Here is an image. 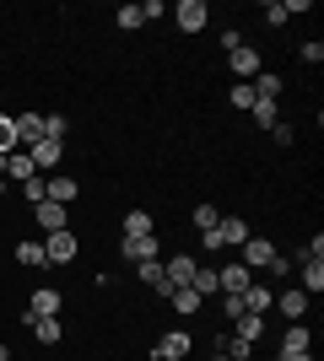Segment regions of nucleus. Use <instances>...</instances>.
<instances>
[{
	"mask_svg": "<svg viewBox=\"0 0 324 361\" xmlns=\"http://www.w3.org/2000/svg\"><path fill=\"white\" fill-rule=\"evenodd\" d=\"M32 221H38V232H65V226H71V211L54 205V200H44V205H32Z\"/></svg>",
	"mask_w": 324,
	"mask_h": 361,
	"instance_id": "9",
	"label": "nucleus"
},
{
	"mask_svg": "<svg viewBox=\"0 0 324 361\" xmlns=\"http://www.w3.org/2000/svg\"><path fill=\"white\" fill-rule=\"evenodd\" d=\"M270 302H276V291L270 286H260V281H248V291H244V313H270Z\"/></svg>",
	"mask_w": 324,
	"mask_h": 361,
	"instance_id": "17",
	"label": "nucleus"
},
{
	"mask_svg": "<svg viewBox=\"0 0 324 361\" xmlns=\"http://www.w3.org/2000/svg\"><path fill=\"white\" fill-rule=\"evenodd\" d=\"M248 92H254V103H276V97H281V75L276 71H260L254 81H248Z\"/></svg>",
	"mask_w": 324,
	"mask_h": 361,
	"instance_id": "15",
	"label": "nucleus"
},
{
	"mask_svg": "<svg viewBox=\"0 0 324 361\" xmlns=\"http://www.w3.org/2000/svg\"><path fill=\"white\" fill-rule=\"evenodd\" d=\"M195 270H200V259H195V254H168V259H162V275H168L173 291L189 286V281H195Z\"/></svg>",
	"mask_w": 324,
	"mask_h": 361,
	"instance_id": "4",
	"label": "nucleus"
},
{
	"mask_svg": "<svg viewBox=\"0 0 324 361\" xmlns=\"http://www.w3.org/2000/svg\"><path fill=\"white\" fill-rule=\"evenodd\" d=\"M248 114H254V124H260V130H276V124H281V103H254Z\"/></svg>",
	"mask_w": 324,
	"mask_h": 361,
	"instance_id": "27",
	"label": "nucleus"
},
{
	"mask_svg": "<svg viewBox=\"0 0 324 361\" xmlns=\"http://www.w3.org/2000/svg\"><path fill=\"white\" fill-rule=\"evenodd\" d=\"M222 318H227V324L244 318V291H222Z\"/></svg>",
	"mask_w": 324,
	"mask_h": 361,
	"instance_id": "30",
	"label": "nucleus"
},
{
	"mask_svg": "<svg viewBox=\"0 0 324 361\" xmlns=\"http://www.w3.org/2000/svg\"><path fill=\"white\" fill-rule=\"evenodd\" d=\"M227 71L238 75V81H254V75L265 71V60H260V49H254V44H244V49H232V54H227Z\"/></svg>",
	"mask_w": 324,
	"mask_h": 361,
	"instance_id": "5",
	"label": "nucleus"
},
{
	"mask_svg": "<svg viewBox=\"0 0 324 361\" xmlns=\"http://www.w3.org/2000/svg\"><path fill=\"white\" fill-rule=\"evenodd\" d=\"M124 238H157L152 211H130V216H124Z\"/></svg>",
	"mask_w": 324,
	"mask_h": 361,
	"instance_id": "21",
	"label": "nucleus"
},
{
	"mask_svg": "<svg viewBox=\"0 0 324 361\" xmlns=\"http://www.w3.org/2000/svg\"><path fill=\"white\" fill-rule=\"evenodd\" d=\"M297 60H303V65H324V44H319V38H308V44L297 49Z\"/></svg>",
	"mask_w": 324,
	"mask_h": 361,
	"instance_id": "35",
	"label": "nucleus"
},
{
	"mask_svg": "<svg viewBox=\"0 0 324 361\" xmlns=\"http://www.w3.org/2000/svg\"><path fill=\"white\" fill-rule=\"evenodd\" d=\"M189 291H200V302H205V297H222V275L200 264V270H195V281H189Z\"/></svg>",
	"mask_w": 324,
	"mask_h": 361,
	"instance_id": "24",
	"label": "nucleus"
},
{
	"mask_svg": "<svg viewBox=\"0 0 324 361\" xmlns=\"http://www.w3.org/2000/svg\"><path fill=\"white\" fill-rule=\"evenodd\" d=\"M32 334H38V345H60L65 324H60V318H32Z\"/></svg>",
	"mask_w": 324,
	"mask_h": 361,
	"instance_id": "23",
	"label": "nucleus"
},
{
	"mask_svg": "<svg viewBox=\"0 0 324 361\" xmlns=\"http://www.w3.org/2000/svg\"><path fill=\"white\" fill-rule=\"evenodd\" d=\"M216 350H222L227 361H248V356H254V345H248V340H238V334H216Z\"/></svg>",
	"mask_w": 324,
	"mask_h": 361,
	"instance_id": "22",
	"label": "nucleus"
},
{
	"mask_svg": "<svg viewBox=\"0 0 324 361\" xmlns=\"http://www.w3.org/2000/svg\"><path fill=\"white\" fill-rule=\"evenodd\" d=\"M168 11V6H162V0H140V22H157V16Z\"/></svg>",
	"mask_w": 324,
	"mask_h": 361,
	"instance_id": "38",
	"label": "nucleus"
},
{
	"mask_svg": "<svg viewBox=\"0 0 324 361\" xmlns=\"http://www.w3.org/2000/svg\"><path fill=\"white\" fill-rule=\"evenodd\" d=\"M232 334L254 345V340H265V318H260V313H244V318H238V324H232Z\"/></svg>",
	"mask_w": 324,
	"mask_h": 361,
	"instance_id": "25",
	"label": "nucleus"
},
{
	"mask_svg": "<svg viewBox=\"0 0 324 361\" xmlns=\"http://www.w3.org/2000/svg\"><path fill=\"white\" fill-rule=\"evenodd\" d=\"M232 49H244V32H238V27L222 32V54H232Z\"/></svg>",
	"mask_w": 324,
	"mask_h": 361,
	"instance_id": "39",
	"label": "nucleus"
},
{
	"mask_svg": "<svg viewBox=\"0 0 324 361\" xmlns=\"http://www.w3.org/2000/svg\"><path fill=\"white\" fill-rule=\"evenodd\" d=\"M248 238H254V232H248L244 216H222L211 232H200V248H205V254H216V248H244Z\"/></svg>",
	"mask_w": 324,
	"mask_h": 361,
	"instance_id": "1",
	"label": "nucleus"
},
{
	"mask_svg": "<svg viewBox=\"0 0 324 361\" xmlns=\"http://www.w3.org/2000/svg\"><path fill=\"white\" fill-rule=\"evenodd\" d=\"M0 361H11V345H0Z\"/></svg>",
	"mask_w": 324,
	"mask_h": 361,
	"instance_id": "42",
	"label": "nucleus"
},
{
	"mask_svg": "<svg viewBox=\"0 0 324 361\" xmlns=\"http://www.w3.org/2000/svg\"><path fill=\"white\" fill-rule=\"evenodd\" d=\"M276 307H281V318H292V324H303V318H308V291H297V286L276 291Z\"/></svg>",
	"mask_w": 324,
	"mask_h": 361,
	"instance_id": "12",
	"label": "nucleus"
},
{
	"mask_svg": "<svg viewBox=\"0 0 324 361\" xmlns=\"http://www.w3.org/2000/svg\"><path fill=\"white\" fill-rule=\"evenodd\" d=\"M173 22H179V32H205L211 6H205V0H179V6H173Z\"/></svg>",
	"mask_w": 324,
	"mask_h": 361,
	"instance_id": "3",
	"label": "nucleus"
},
{
	"mask_svg": "<svg viewBox=\"0 0 324 361\" xmlns=\"http://www.w3.org/2000/svg\"><path fill=\"white\" fill-rule=\"evenodd\" d=\"M76 254H81V238L71 232V226L44 238V259H49V264H76Z\"/></svg>",
	"mask_w": 324,
	"mask_h": 361,
	"instance_id": "2",
	"label": "nucleus"
},
{
	"mask_svg": "<svg viewBox=\"0 0 324 361\" xmlns=\"http://www.w3.org/2000/svg\"><path fill=\"white\" fill-rule=\"evenodd\" d=\"M16 264H22V270H44L49 259H44V243L38 238H22L16 243Z\"/></svg>",
	"mask_w": 324,
	"mask_h": 361,
	"instance_id": "19",
	"label": "nucleus"
},
{
	"mask_svg": "<svg viewBox=\"0 0 324 361\" xmlns=\"http://www.w3.org/2000/svg\"><path fill=\"white\" fill-rule=\"evenodd\" d=\"M119 254L140 264V259H162V248H157V238H119Z\"/></svg>",
	"mask_w": 324,
	"mask_h": 361,
	"instance_id": "13",
	"label": "nucleus"
},
{
	"mask_svg": "<svg viewBox=\"0 0 324 361\" xmlns=\"http://www.w3.org/2000/svg\"><path fill=\"white\" fill-rule=\"evenodd\" d=\"M22 195H28V205H44V178H28V183H22Z\"/></svg>",
	"mask_w": 324,
	"mask_h": 361,
	"instance_id": "37",
	"label": "nucleus"
},
{
	"mask_svg": "<svg viewBox=\"0 0 324 361\" xmlns=\"http://www.w3.org/2000/svg\"><path fill=\"white\" fill-rule=\"evenodd\" d=\"M44 195L54 200V205H71V200L81 195V183L71 178V173H49V178H44Z\"/></svg>",
	"mask_w": 324,
	"mask_h": 361,
	"instance_id": "11",
	"label": "nucleus"
},
{
	"mask_svg": "<svg viewBox=\"0 0 324 361\" xmlns=\"http://www.w3.org/2000/svg\"><path fill=\"white\" fill-rule=\"evenodd\" d=\"M60 307H65V297L54 286H38L28 297V318H60Z\"/></svg>",
	"mask_w": 324,
	"mask_h": 361,
	"instance_id": "7",
	"label": "nucleus"
},
{
	"mask_svg": "<svg viewBox=\"0 0 324 361\" xmlns=\"http://www.w3.org/2000/svg\"><path fill=\"white\" fill-rule=\"evenodd\" d=\"M0 103H6V92H0Z\"/></svg>",
	"mask_w": 324,
	"mask_h": 361,
	"instance_id": "44",
	"label": "nucleus"
},
{
	"mask_svg": "<svg viewBox=\"0 0 324 361\" xmlns=\"http://www.w3.org/2000/svg\"><path fill=\"white\" fill-rule=\"evenodd\" d=\"M227 108H254V92H248V81H232V92H227Z\"/></svg>",
	"mask_w": 324,
	"mask_h": 361,
	"instance_id": "33",
	"label": "nucleus"
},
{
	"mask_svg": "<svg viewBox=\"0 0 324 361\" xmlns=\"http://www.w3.org/2000/svg\"><path fill=\"white\" fill-rule=\"evenodd\" d=\"M71 135V119L65 114H44V140H65Z\"/></svg>",
	"mask_w": 324,
	"mask_h": 361,
	"instance_id": "28",
	"label": "nucleus"
},
{
	"mask_svg": "<svg viewBox=\"0 0 324 361\" xmlns=\"http://www.w3.org/2000/svg\"><path fill=\"white\" fill-rule=\"evenodd\" d=\"M189 350H195V340H189L184 329H173V334H162V340H157L152 356H157V361H184Z\"/></svg>",
	"mask_w": 324,
	"mask_h": 361,
	"instance_id": "10",
	"label": "nucleus"
},
{
	"mask_svg": "<svg viewBox=\"0 0 324 361\" xmlns=\"http://www.w3.org/2000/svg\"><path fill=\"white\" fill-rule=\"evenodd\" d=\"M28 178H44V173L28 162V151H11V162H6V183H28Z\"/></svg>",
	"mask_w": 324,
	"mask_h": 361,
	"instance_id": "20",
	"label": "nucleus"
},
{
	"mask_svg": "<svg viewBox=\"0 0 324 361\" xmlns=\"http://www.w3.org/2000/svg\"><path fill=\"white\" fill-rule=\"evenodd\" d=\"M11 151H22L16 146V124H11V114H0V157H11Z\"/></svg>",
	"mask_w": 324,
	"mask_h": 361,
	"instance_id": "31",
	"label": "nucleus"
},
{
	"mask_svg": "<svg viewBox=\"0 0 324 361\" xmlns=\"http://www.w3.org/2000/svg\"><path fill=\"white\" fill-rule=\"evenodd\" d=\"M265 22H270V27H287V22H292V16H287V0H265Z\"/></svg>",
	"mask_w": 324,
	"mask_h": 361,
	"instance_id": "34",
	"label": "nucleus"
},
{
	"mask_svg": "<svg viewBox=\"0 0 324 361\" xmlns=\"http://www.w3.org/2000/svg\"><path fill=\"white\" fill-rule=\"evenodd\" d=\"M270 259H276V248H270V238H248V243H244V264H248V270H265Z\"/></svg>",
	"mask_w": 324,
	"mask_h": 361,
	"instance_id": "16",
	"label": "nucleus"
},
{
	"mask_svg": "<svg viewBox=\"0 0 324 361\" xmlns=\"http://www.w3.org/2000/svg\"><path fill=\"white\" fill-rule=\"evenodd\" d=\"M114 22H119L124 32H136V27H146V22H140V6H119V11H114Z\"/></svg>",
	"mask_w": 324,
	"mask_h": 361,
	"instance_id": "32",
	"label": "nucleus"
},
{
	"mask_svg": "<svg viewBox=\"0 0 324 361\" xmlns=\"http://www.w3.org/2000/svg\"><path fill=\"white\" fill-rule=\"evenodd\" d=\"M16 146H32V140H44V114H16Z\"/></svg>",
	"mask_w": 324,
	"mask_h": 361,
	"instance_id": "14",
	"label": "nucleus"
},
{
	"mask_svg": "<svg viewBox=\"0 0 324 361\" xmlns=\"http://www.w3.org/2000/svg\"><path fill=\"white\" fill-rule=\"evenodd\" d=\"M222 275V291H248V281H254V270H248L244 259H232L227 270H216Z\"/></svg>",
	"mask_w": 324,
	"mask_h": 361,
	"instance_id": "18",
	"label": "nucleus"
},
{
	"mask_svg": "<svg viewBox=\"0 0 324 361\" xmlns=\"http://www.w3.org/2000/svg\"><path fill=\"white\" fill-rule=\"evenodd\" d=\"M168 302H173V307H179L184 318H189V313H200V307H205V302H200V291H189V286H179V291H173Z\"/></svg>",
	"mask_w": 324,
	"mask_h": 361,
	"instance_id": "26",
	"label": "nucleus"
},
{
	"mask_svg": "<svg viewBox=\"0 0 324 361\" xmlns=\"http://www.w3.org/2000/svg\"><path fill=\"white\" fill-rule=\"evenodd\" d=\"M287 361H313V350H308V356H287Z\"/></svg>",
	"mask_w": 324,
	"mask_h": 361,
	"instance_id": "43",
	"label": "nucleus"
},
{
	"mask_svg": "<svg viewBox=\"0 0 324 361\" xmlns=\"http://www.w3.org/2000/svg\"><path fill=\"white\" fill-rule=\"evenodd\" d=\"M6 195H11V183H6V178H0V200H6Z\"/></svg>",
	"mask_w": 324,
	"mask_h": 361,
	"instance_id": "41",
	"label": "nucleus"
},
{
	"mask_svg": "<svg viewBox=\"0 0 324 361\" xmlns=\"http://www.w3.org/2000/svg\"><path fill=\"white\" fill-rule=\"evenodd\" d=\"M270 135H276V146H292V140H297V130H292V124H276Z\"/></svg>",
	"mask_w": 324,
	"mask_h": 361,
	"instance_id": "40",
	"label": "nucleus"
},
{
	"mask_svg": "<svg viewBox=\"0 0 324 361\" xmlns=\"http://www.w3.org/2000/svg\"><path fill=\"white\" fill-rule=\"evenodd\" d=\"M189 221H195V232H211V226L222 221V211H216V205H195V211H189Z\"/></svg>",
	"mask_w": 324,
	"mask_h": 361,
	"instance_id": "29",
	"label": "nucleus"
},
{
	"mask_svg": "<svg viewBox=\"0 0 324 361\" xmlns=\"http://www.w3.org/2000/svg\"><path fill=\"white\" fill-rule=\"evenodd\" d=\"M265 270H270V281H287V275H292L297 264H292V259H287V254H276V259H270V264H265Z\"/></svg>",
	"mask_w": 324,
	"mask_h": 361,
	"instance_id": "36",
	"label": "nucleus"
},
{
	"mask_svg": "<svg viewBox=\"0 0 324 361\" xmlns=\"http://www.w3.org/2000/svg\"><path fill=\"white\" fill-rule=\"evenodd\" d=\"M281 361H287V356H308V350H313V334H308V324H287V334H281Z\"/></svg>",
	"mask_w": 324,
	"mask_h": 361,
	"instance_id": "8",
	"label": "nucleus"
},
{
	"mask_svg": "<svg viewBox=\"0 0 324 361\" xmlns=\"http://www.w3.org/2000/svg\"><path fill=\"white\" fill-rule=\"evenodd\" d=\"M60 157H65V146H60V140H32V146H28V162L38 167L44 178L54 173V167H60Z\"/></svg>",
	"mask_w": 324,
	"mask_h": 361,
	"instance_id": "6",
	"label": "nucleus"
}]
</instances>
